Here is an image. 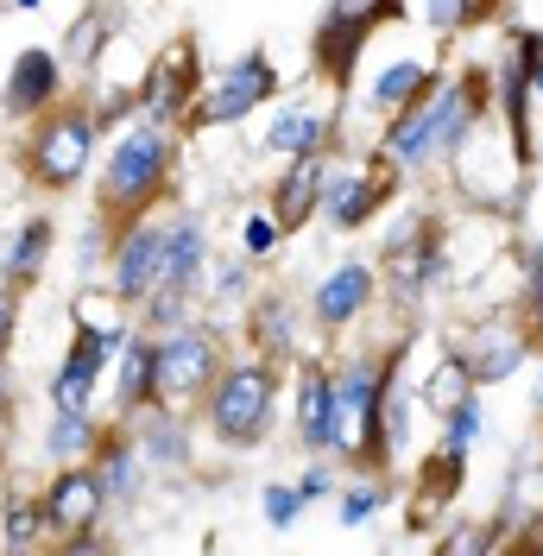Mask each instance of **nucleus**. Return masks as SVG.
Here are the masks:
<instances>
[{
  "label": "nucleus",
  "instance_id": "obj_10",
  "mask_svg": "<svg viewBox=\"0 0 543 556\" xmlns=\"http://www.w3.org/2000/svg\"><path fill=\"white\" fill-rule=\"evenodd\" d=\"M493 121H500V134H506L512 172L531 177L538 159H543V139H538V102H531L525 45L512 38V26H506V45H500V64H493Z\"/></svg>",
  "mask_w": 543,
  "mask_h": 556
},
{
  "label": "nucleus",
  "instance_id": "obj_48",
  "mask_svg": "<svg viewBox=\"0 0 543 556\" xmlns=\"http://www.w3.org/2000/svg\"><path fill=\"white\" fill-rule=\"evenodd\" d=\"M0 462H7V455H0Z\"/></svg>",
  "mask_w": 543,
  "mask_h": 556
},
{
  "label": "nucleus",
  "instance_id": "obj_27",
  "mask_svg": "<svg viewBox=\"0 0 543 556\" xmlns=\"http://www.w3.org/2000/svg\"><path fill=\"white\" fill-rule=\"evenodd\" d=\"M96 437H102L96 405H51V424H45V462H51V468L89 462V455H96Z\"/></svg>",
  "mask_w": 543,
  "mask_h": 556
},
{
  "label": "nucleus",
  "instance_id": "obj_24",
  "mask_svg": "<svg viewBox=\"0 0 543 556\" xmlns=\"http://www.w3.org/2000/svg\"><path fill=\"white\" fill-rule=\"evenodd\" d=\"M152 399H159V336L134 323V336L114 354V417H134Z\"/></svg>",
  "mask_w": 543,
  "mask_h": 556
},
{
  "label": "nucleus",
  "instance_id": "obj_11",
  "mask_svg": "<svg viewBox=\"0 0 543 556\" xmlns=\"http://www.w3.org/2000/svg\"><path fill=\"white\" fill-rule=\"evenodd\" d=\"M399 190H405V177L392 172L386 159H367V165H329V184H323V222L336 228V235H361V228H374L379 208L399 203Z\"/></svg>",
  "mask_w": 543,
  "mask_h": 556
},
{
  "label": "nucleus",
  "instance_id": "obj_8",
  "mask_svg": "<svg viewBox=\"0 0 543 556\" xmlns=\"http://www.w3.org/2000/svg\"><path fill=\"white\" fill-rule=\"evenodd\" d=\"M38 506H45V525H51V544H64V551H96L102 538V519L114 513L102 493V475L89 468V462H64V468H51V481L38 486Z\"/></svg>",
  "mask_w": 543,
  "mask_h": 556
},
{
  "label": "nucleus",
  "instance_id": "obj_18",
  "mask_svg": "<svg viewBox=\"0 0 543 556\" xmlns=\"http://www.w3.org/2000/svg\"><path fill=\"white\" fill-rule=\"evenodd\" d=\"M386 134H379V159L392 165L399 177H424L442 165V139H437V89L424 96V102L399 108L392 121H379Z\"/></svg>",
  "mask_w": 543,
  "mask_h": 556
},
{
  "label": "nucleus",
  "instance_id": "obj_12",
  "mask_svg": "<svg viewBox=\"0 0 543 556\" xmlns=\"http://www.w3.org/2000/svg\"><path fill=\"white\" fill-rule=\"evenodd\" d=\"M197 89H203V58H197V38L177 33L146 64V76H139L134 89V114L139 121H159V127H184V114H190V102H197Z\"/></svg>",
  "mask_w": 543,
  "mask_h": 556
},
{
  "label": "nucleus",
  "instance_id": "obj_35",
  "mask_svg": "<svg viewBox=\"0 0 543 556\" xmlns=\"http://www.w3.org/2000/svg\"><path fill=\"white\" fill-rule=\"evenodd\" d=\"M108 33H114V13H102V7H89V13H83V20L70 26V38H64V45H58V51H64V64L89 70V64H96V58H102L96 45H102Z\"/></svg>",
  "mask_w": 543,
  "mask_h": 556
},
{
  "label": "nucleus",
  "instance_id": "obj_6",
  "mask_svg": "<svg viewBox=\"0 0 543 556\" xmlns=\"http://www.w3.org/2000/svg\"><path fill=\"white\" fill-rule=\"evenodd\" d=\"M278 89H285V76L272 64V51H240L228 64L203 70V89H197V102L184 114V127L177 134H215V127H240L253 108H272L278 102Z\"/></svg>",
  "mask_w": 543,
  "mask_h": 556
},
{
  "label": "nucleus",
  "instance_id": "obj_3",
  "mask_svg": "<svg viewBox=\"0 0 543 556\" xmlns=\"http://www.w3.org/2000/svg\"><path fill=\"white\" fill-rule=\"evenodd\" d=\"M171 177H177V127H159V121H127L114 146L102 159V177H96V208H102L114 228H127L139 215L171 197Z\"/></svg>",
  "mask_w": 543,
  "mask_h": 556
},
{
  "label": "nucleus",
  "instance_id": "obj_31",
  "mask_svg": "<svg viewBox=\"0 0 543 556\" xmlns=\"http://www.w3.org/2000/svg\"><path fill=\"white\" fill-rule=\"evenodd\" d=\"M500 7L506 0H424V26L437 38H468L475 26L500 20Z\"/></svg>",
  "mask_w": 543,
  "mask_h": 556
},
{
  "label": "nucleus",
  "instance_id": "obj_34",
  "mask_svg": "<svg viewBox=\"0 0 543 556\" xmlns=\"http://www.w3.org/2000/svg\"><path fill=\"white\" fill-rule=\"evenodd\" d=\"M247 291H253V260H247V253L209 266V285H203L209 304H222V311H247Z\"/></svg>",
  "mask_w": 543,
  "mask_h": 556
},
{
  "label": "nucleus",
  "instance_id": "obj_37",
  "mask_svg": "<svg viewBox=\"0 0 543 556\" xmlns=\"http://www.w3.org/2000/svg\"><path fill=\"white\" fill-rule=\"evenodd\" d=\"M108 247H114V222H108L102 208L83 222V235H76V273L83 278H96L108 266Z\"/></svg>",
  "mask_w": 543,
  "mask_h": 556
},
{
  "label": "nucleus",
  "instance_id": "obj_15",
  "mask_svg": "<svg viewBox=\"0 0 543 556\" xmlns=\"http://www.w3.org/2000/svg\"><path fill=\"white\" fill-rule=\"evenodd\" d=\"M127 336H108L96 323H70V348L51 367V405H96L102 374H114V354Z\"/></svg>",
  "mask_w": 543,
  "mask_h": 556
},
{
  "label": "nucleus",
  "instance_id": "obj_36",
  "mask_svg": "<svg viewBox=\"0 0 543 556\" xmlns=\"http://www.w3.org/2000/svg\"><path fill=\"white\" fill-rule=\"evenodd\" d=\"M323 13H336V20H354V26H399L405 20V0H323Z\"/></svg>",
  "mask_w": 543,
  "mask_h": 556
},
{
  "label": "nucleus",
  "instance_id": "obj_25",
  "mask_svg": "<svg viewBox=\"0 0 543 556\" xmlns=\"http://www.w3.org/2000/svg\"><path fill=\"white\" fill-rule=\"evenodd\" d=\"M51 253H58V222L51 215H26L7 235V247H0V278L13 291H33L38 278H45V266H51Z\"/></svg>",
  "mask_w": 543,
  "mask_h": 556
},
{
  "label": "nucleus",
  "instance_id": "obj_46",
  "mask_svg": "<svg viewBox=\"0 0 543 556\" xmlns=\"http://www.w3.org/2000/svg\"><path fill=\"white\" fill-rule=\"evenodd\" d=\"M531 412L543 417V361H538V386H531Z\"/></svg>",
  "mask_w": 543,
  "mask_h": 556
},
{
  "label": "nucleus",
  "instance_id": "obj_44",
  "mask_svg": "<svg viewBox=\"0 0 543 556\" xmlns=\"http://www.w3.org/2000/svg\"><path fill=\"white\" fill-rule=\"evenodd\" d=\"M291 486L304 493V506H316V500H329V493H336V468H329L323 455H310V468H304V475H298Z\"/></svg>",
  "mask_w": 543,
  "mask_h": 556
},
{
  "label": "nucleus",
  "instance_id": "obj_39",
  "mask_svg": "<svg viewBox=\"0 0 543 556\" xmlns=\"http://www.w3.org/2000/svg\"><path fill=\"white\" fill-rule=\"evenodd\" d=\"M462 392H475L468 367H462L455 354H442V361H437V374H430V386H424V405H430V412H449V405H455Z\"/></svg>",
  "mask_w": 543,
  "mask_h": 556
},
{
  "label": "nucleus",
  "instance_id": "obj_41",
  "mask_svg": "<svg viewBox=\"0 0 543 556\" xmlns=\"http://www.w3.org/2000/svg\"><path fill=\"white\" fill-rule=\"evenodd\" d=\"M260 513H266L272 531H291V525H298V513H304V493H298L291 481H272L266 493H260Z\"/></svg>",
  "mask_w": 543,
  "mask_h": 556
},
{
  "label": "nucleus",
  "instance_id": "obj_13",
  "mask_svg": "<svg viewBox=\"0 0 543 556\" xmlns=\"http://www.w3.org/2000/svg\"><path fill=\"white\" fill-rule=\"evenodd\" d=\"M165 278V222L159 215H139L127 228H114V247H108V291L139 316V304L159 291Z\"/></svg>",
  "mask_w": 543,
  "mask_h": 556
},
{
  "label": "nucleus",
  "instance_id": "obj_29",
  "mask_svg": "<svg viewBox=\"0 0 543 556\" xmlns=\"http://www.w3.org/2000/svg\"><path fill=\"white\" fill-rule=\"evenodd\" d=\"M442 417V437H437V455H449V462H468L475 455V443L487 437V399H480V386L475 392H462Z\"/></svg>",
  "mask_w": 543,
  "mask_h": 556
},
{
  "label": "nucleus",
  "instance_id": "obj_14",
  "mask_svg": "<svg viewBox=\"0 0 543 556\" xmlns=\"http://www.w3.org/2000/svg\"><path fill=\"white\" fill-rule=\"evenodd\" d=\"M70 96V64L64 51H51V45H26L13 64H7V76H0V114L7 121H38L45 108H58Z\"/></svg>",
  "mask_w": 543,
  "mask_h": 556
},
{
  "label": "nucleus",
  "instance_id": "obj_40",
  "mask_svg": "<svg viewBox=\"0 0 543 556\" xmlns=\"http://www.w3.org/2000/svg\"><path fill=\"white\" fill-rule=\"evenodd\" d=\"M500 544H506V525H455L437 551H449V556H487V551H500Z\"/></svg>",
  "mask_w": 543,
  "mask_h": 556
},
{
  "label": "nucleus",
  "instance_id": "obj_23",
  "mask_svg": "<svg viewBox=\"0 0 543 556\" xmlns=\"http://www.w3.org/2000/svg\"><path fill=\"white\" fill-rule=\"evenodd\" d=\"M291 430L304 455H329L336 450V424H329V361L323 354H298L291 374Z\"/></svg>",
  "mask_w": 543,
  "mask_h": 556
},
{
  "label": "nucleus",
  "instance_id": "obj_22",
  "mask_svg": "<svg viewBox=\"0 0 543 556\" xmlns=\"http://www.w3.org/2000/svg\"><path fill=\"white\" fill-rule=\"evenodd\" d=\"M329 165H336V152H304V159H285V172L272 184L266 208L278 215V228L285 235H304L310 222H316V208H323V184H329Z\"/></svg>",
  "mask_w": 543,
  "mask_h": 556
},
{
  "label": "nucleus",
  "instance_id": "obj_28",
  "mask_svg": "<svg viewBox=\"0 0 543 556\" xmlns=\"http://www.w3.org/2000/svg\"><path fill=\"white\" fill-rule=\"evenodd\" d=\"M298 304L285 298H247V342L253 354H272V361H298Z\"/></svg>",
  "mask_w": 543,
  "mask_h": 556
},
{
  "label": "nucleus",
  "instance_id": "obj_2",
  "mask_svg": "<svg viewBox=\"0 0 543 556\" xmlns=\"http://www.w3.org/2000/svg\"><path fill=\"white\" fill-rule=\"evenodd\" d=\"M278 412H285V361L272 354H240L228 361L209 399L197 405V424L209 430V443L228 455H253L272 443L278 430Z\"/></svg>",
  "mask_w": 543,
  "mask_h": 556
},
{
  "label": "nucleus",
  "instance_id": "obj_17",
  "mask_svg": "<svg viewBox=\"0 0 543 556\" xmlns=\"http://www.w3.org/2000/svg\"><path fill=\"white\" fill-rule=\"evenodd\" d=\"M121 424L134 430V443L152 475H184L190 468V455H197V412H177L165 399H152L134 417H121Z\"/></svg>",
  "mask_w": 543,
  "mask_h": 556
},
{
  "label": "nucleus",
  "instance_id": "obj_32",
  "mask_svg": "<svg viewBox=\"0 0 543 556\" xmlns=\"http://www.w3.org/2000/svg\"><path fill=\"white\" fill-rule=\"evenodd\" d=\"M392 506V481L386 475H367V481H354V486H341V500H336V519L348 525V531H361V525H374L379 513Z\"/></svg>",
  "mask_w": 543,
  "mask_h": 556
},
{
  "label": "nucleus",
  "instance_id": "obj_20",
  "mask_svg": "<svg viewBox=\"0 0 543 556\" xmlns=\"http://www.w3.org/2000/svg\"><path fill=\"white\" fill-rule=\"evenodd\" d=\"M374 45L367 26H354V20H336V13H316V26H310V76L348 102L354 96V70H361V51Z\"/></svg>",
  "mask_w": 543,
  "mask_h": 556
},
{
  "label": "nucleus",
  "instance_id": "obj_21",
  "mask_svg": "<svg viewBox=\"0 0 543 556\" xmlns=\"http://www.w3.org/2000/svg\"><path fill=\"white\" fill-rule=\"evenodd\" d=\"M89 468L102 475V493H108V506H139L146 500V481H152V468H146V455H139L134 443V430L121 424V417H108L102 424V437H96V455H89Z\"/></svg>",
  "mask_w": 543,
  "mask_h": 556
},
{
  "label": "nucleus",
  "instance_id": "obj_4",
  "mask_svg": "<svg viewBox=\"0 0 543 556\" xmlns=\"http://www.w3.org/2000/svg\"><path fill=\"white\" fill-rule=\"evenodd\" d=\"M379 266V291L392 298V311H424L430 291L449 285V266H455V247H449V222L437 208H411L405 222L386 235V253Z\"/></svg>",
  "mask_w": 543,
  "mask_h": 556
},
{
  "label": "nucleus",
  "instance_id": "obj_30",
  "mask_svg": "<svg viewBox=\"0 0 543 556\" xmlns=\"http://www.w3.org/2000/svg\"><path fill=\"white\" fill-rule=\"evenodd\" d=\"M0 544H7V551H38V544H51V525H45L38 493H7V500H0Z\"/></svg>",
  "mask_w": 543,
  "mask_h": 556
},
{
  "label": "nucleus",
  "instance_id": "obj_7",
  "mask_svg": "<svg viewBox=\"0 0 543 556\" xmlns=\"http://www.w3.org/2000/svg\"><path fill=\"white\" fill-rule=\"evenodd\" d=\"M152 336H159V399L177 405V412H197L209 399V386H215V374L228 367L222 329L203 323V316H184V323L152 329Z\"/></svg>",
  "mask_w": 543,
  "mask_h": 556
},
{
  "label": "nucleus",
  "instance_id": "obj_47",
  "mask_svg": "<svg viewBox=\"0 0 543 556\" xmlns=\"http://www.w3.org/2000/svg\"><path fill=\"white\" fill-rule=\"evenodd\" d=\"M7 7H20V13H38V7H45V0H7Z\"/></svg>",
  "mask_w": 543,
  "mask_h": 556
},
{
  "label": "nucleus",
  "instance_id": "obj_5",
  "mask_svg": "<svg viewBox=\"0 0 543 556\" xmlns=\"http://www.w3.org/2000/svg\"><path fill=\"white\" fill-rule=\"evenodd\" d=\"M33 134H26V146H20V159H26V177H33V190H45V197H70L83 177L96 172V108L89 102H58L45 108L38 121H26Z\"/></svg>",
  "mask_w": 543,
  "mask_h": 556
},
{
  "label": "nucleus",
  "instance_id": "obj_16",
  "mask_svg": "<svg viewBox=\"0 0 543 556\" xmlns=\"http://www.w3.org/2000/svg\"><path fill=\"white\" fill-rule=\"evenodd\" d=\"M379 304V266L374 260H341L323 273V285L310 291V323L323 336H348L361 316Z\"/></svg>",
  "mask_w": 543,
  "mask_h": 556
},
{
  "label": "nucleus",
  "instance_id": "obj_26",
  "mask_svg": "<svg viewBox=\"0 0 543 556\" xmlns=\"http://www.w3.org/2000/svg\"><path fill=\"white\" fill-rule=\"evenodd\" d=\"M437 83H442L437 58H392V64L374 76V89H367V114H374V121H392L399 108L424 102Z\"/></svg>",
  "mask_w": 543,
  "mask_h": 556
},
{
  "label": "nucleus",
  "instance_id": "obj_19",
  "mask_svg": "<svg viewBox=\"0 0 543 556\" xmlns=\"http://www.w3.org/2000/svg\"><path fill=\"white\" fill-rule=\"evenodd\" d=\"M341 139V102H310V96H291V102L272 108L266 121V152L272 159H304V152H336Z\"/></svg>",
  "mask_w": 543,
  "mask_h": 556
},
{
  "label": "nucleus",
  "instance_id": "obj_42",
  "mask_svg": "<svg viewBox=\"0 0 543 556\" xmlns=\"http://www.w3.org/2000/svg\"><path fill=\"white\" fill-rule=\"evenodd\" d=\"M512 38L525 45V70H531V102H538V121H543V33H538V26H518V20H512Z\"/></svg>",
  "mask_w": 543,
  "mask_h": 556
},
{
  "label": "nucleus",
  "instance_id": "obj_43",
  "mask_svg": "<svg viewBox=\"0 0 543 556\" xmlns=\"http://www.w3.org/2000/svg\"><path fill=\"white\" fill-rule=\"evenodd\" d=\"M20 311H26V291H13L0 278V354H13V342H20Z\"/></svg>",
  "mask_w": 543,
  "mask_h": 556
},
{
  "label": "nucleus",
  "instance_id": "obj_1",
  "mask_svg": "<svg viewBox=\"0 0 543 556\" xmlns=\"http://www.w3.org/2000/svg\"><path fill=\"white\" fill-rule=\"evenodd\" d=\"M405 342L386 348H348L329 361V424H336V450L341 462H354L361 475H386V443H379V405H386V386L405 374Z\"/></svg>",
  "mask_w": 543,
  "mask_h": 556
},
{
  "label": "nucleus",
  "instance_id": "obj_33",
  "mask_svg": "<svg viewBox=\"0 0 543 556\" xmlns=\"http://www.w3.org/2000/svg\"><path fill=\"white\" fill-rule=\"evenodd\" d=\"M518 316H525V329L543 348V241L518 247Z\"/></svg>",
  "mask_w": 543,
  "mask_h": 556
},
{
  "label": "nucleus",
  "instance_id": "obj_9",
  "mask_svg": "<svg viewBox=\"0 0 543 556\" xmlns=\"http://www.w3.org/2000/svg\"><path fill=\"white\" fill-rule=\"evenodd\" d=\"M449 354L468 367V380L480 392H493V386L518 380L525 367H531V354H538V336L525 329V316L506 311V316H480L468 336H449Z\"/></svg>",
  "mask_w": 543,
  "mask_h": 556
},
{
  "label": "nucleus",
  "instance_id": "obj_38",
  "mask_svg": "<svg viewBox=\"0 0 543 556\" xmlns=\"http://www.w3.org/2000/svg\"><path fill=\"white\" fill-rule=\"evenodd\" d=\"M285 241V228H278V215L272 208H247L240 215V253L260 266V260H272V247Z\"/></svg>",
  "mask_w": 543,
  "mask_h": 556
},
{
  "label": "nucleus",
  "instance_id": "obj_45",
  "mask_svg": "<svg viewBox=\"0 0 543 556\" xmlns=\"http://www.w3.org/2000/svg\"><path fill=\"white\" fill-rule=\"evenodd\" d=\"M13 405H20V392H13V367H7V354H0V430L13 424Z\"/></svg>",
  "mask_w": 543,
  "mask_h": 556
}]
</instances>
